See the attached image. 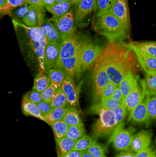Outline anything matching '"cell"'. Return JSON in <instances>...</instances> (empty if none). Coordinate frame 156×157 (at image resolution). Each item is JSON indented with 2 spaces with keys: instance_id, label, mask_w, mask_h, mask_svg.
<instances>
[{
  "instance_id": "cell-1",
  "label": "cell",
  "mask_w": 156,
  "mask_h": 157,
  "mask_svg": "<svg viewBox=\"0 0 156 157\" xmlns=\"http://www.w3.org/2000/svg\"><path fill=\"white\" fill-rule=\"evenodd\" d=\"M98 59L116 86L128 74L136 75L142 68L134 50L124 41L109 42L102 48Z\"/></svg>"
},
{
  "instance_id": "cell-2",
  "label": "cell",
  "mask_w": 156,
  "mask_h": 157,
  "mask_svg": "<svg viewBox=\"0 0 156 157\" xmlns=\"http://www.w3.org/2000/svg\"><path fill=\"white\" fill-rule=\"evenodd\" d=\"M92 27L109 42L123 41L129 37L123 25L110 11L95 15Z\"/></svg>"
},
{
  "instance_id": "cell-3",
  "label": "cell",
  "mask_w": 156,
  "mask_h": 157,
  "mask_svg": "<svg viewBox=\"0 0 156 157\" xmlns=\"http://www.w3.org/2000/svg\"><path fill=\"white\" fill-rule=\"evenodd\" d=\"M94 113L99 115V119L92 127V137L96 140L110 137L120 126L115 122L112 110H100Z\"/></svg>"
},
{
  "instance_id": "cell-4",
  "label": "cell",
  "mask_w": 156,
  "mask_h": 157,
  "mask_svg": "<svg viewBox=\"0 0 156 157\" xmlns=\"http://www.w3.org/2000/svg\"><path fill=\"white\" fill-rule=\"evenodd\" d=\"M90 42L88 39L80 36L76 33L63 39L61 46L60 59L72 58L80 54Z\"/></svg>"
},
{
  "instance_id": "cell-5",
  "label": "cell",
  "mask_w": 156,
  "mask_h": 157,
  "mask_svg": "<svg viewBox=\"0 0 156 157\" xmlns=\"http://www.w3.org/2000/svg\"><path fill=\"white\" fill-rule=\"evenodd\" d=\"M92 90L95 104L100 102L101 94L104 87L110 81L109 75L98 58L92 64Z\"/></svg>"
},
{
  "instance_id": "cell-6",
  "label": "cell",
  "mask_w": 156,
  "mask_h": 157,
  "mask_svg": "<svg viewBox=\"0 0 156 157\" xmlns=\"http://www.w3.org/2000/svg\"><path fill=\"white\" fill-rule=\"evenodd\" d=\"M123 125H120L109 138L114 149L119 152L128 151L134 135L135 130L133 128H123Z\"/></svg>"
},
{
  "instance_id": "cell-7",
  "label": "cell",
  "mask_w": 156,
  "mask_h": 157,
  "mask_svg": "<svg viewBox=\"0 0 156 157\" xmlns=\"http://www.w3.org/2000/svg\"><path fill=\"white\" fill-rule=\"evenodd\" d=\"M62 41L47 42L44 50L42 66L43 69L42 71L45 73L52 69L58 67L60 61V52Z\"/></svg>"
},
{
  "instance_id": "cell-8",
  "label": "cell",
  "mask_w": 156,
  "mask_h": 157,
  "mask_svg": "<svg viewBox=\"0 0 156 157\" xmlns=\"http://www.w3.org/2000/svg\"><path fill=\"white\" fill-rule=\"evenodd\" d=\"M76 6V25L79 28L87 26L93 21L96 15L95 0H81Z\"/></svg>"
},
{
  "instance_id": "cell-9",
  "label": "cell",
  "mask_w": 156,
  "mask_h": 157,
  "mask_svg": "<svg viewBox=\"0 0 156 157\" xmlns=\"http://www.w3.org/2000/svg\"><path fill=\"white\" fill-rule=\"evenodd\" d=\"M20 25L24 29L27 36L32 42V47L42 66L44 50L47 44L46 38L40 31L39 27H28L23 24H20Z\"/></svg>"
},
{
  "instance_id": "cell-10",
  "label": "cell",
  "mask_w": 156,
  "mask_h": 157,
  "mask_svg": "<svg viewBox=\"0 0 156 157\" xmlns=\"http://www.w3.org/2000/svg\"><path fill=\"white\" fill-rule=\"evenodd\" d=\"M148 97V95L144 91L142 100L129 113L128 122L131 124L139 126H147L151 123V121L150 119L147 110Z\"/></svg>"
},
{
  "instance_id": "cell-11",
  "label": "cell",
  "mask_w": 156,
  "mask_h": 157,
  "mask_svg": "<svg viewBox=\"0 0 156 157\" xmlns=\"http://www.w3.org/2000/svg\"><path fill=\"white\" fill-rule=\"evenodd\" d=\"M50 21L54 25L62 39L75 33V17L72 10L62 17H53Z\"/></svg>"
},
{
  "instance_id": "cell-12",
  "label": "cell",
  "mask_w": 156,
  "mask_h": 157,
  "mask_svg": "<svg viewBox=\"0 0 156 157\" xmlns=\"http://www.w3.org/2000/svg\"><path fill=\"white\" fill-rule=\"evenodd\" d=\"M102 48L98 44L90 42L82 50L80 56V74L87 69L96 61L102 52Z\"/></svg>"
},
{
  "instance_id": "cell-13",
  "label": "cell",
  "mask_w": 156,
  "mask_h": 157,
  "mask_svg": "<svg viewBox=\"0 0 156 157\" xmlns=\"http://www.w3.org/2000/svg\"><path fill=\"white\" fill-rule=\"evenodd\" d=\"M110 11L120 21L129 35L130 16L128 0H116Z\"/></svg>"
},
{
  "instance_id": "cell-14",
  "label": "cell",
  "mask_w": 156,
  "mask_h": 157,
  "mask_svg": "<svg viewBox=\"0 0 156 157\" xmlns=\"http://www.w3.org/2000/svg\"><path fill=\"white\" fill-rule=\"evenodd\" d=\"M143 92L141 80L137 77V81L134 89L123 101L127 114H129L139 104L143 97Z\"/></svg>"
},
{
  "instance_id": "cell-15",
  "label": "cell",
  "mask_w": 156,
  "mask_h": 157,
  "mask_svg": "<svg viewBox=\"0 0 156 157\" xmlns=\"http://www.w3.org/2000/svg\"><path fill=\"white\" fill-rule=\"evenodd\" d=\"M43 7L39 6L31 5L29 11L22 18L24 25L28 27H39L43 22Z\"/></svg>"
},
{
  "instance_id": "cell-16",
  "label": "cell",
  "mask_w": 156,
  "mask_h": 157,
  "mask_svg": "<svg viewBox=\"0 0 156 157\" xmlns=\"http://www.w3.org/2000/svg\"><path fill=\"white\" fill-rule=\"evenodd\" d=\"M153 134L150 130L140 132L133 136L128 151L136 154L150 146Z\"/></svg>"
},
{
  "instance_id": "cell-17",
  "label": "cell",
  "mask_w": 156,
  "mask_h": 157,
  "mask_svg": "<svg viewBox=\"0 0 156 157\" xmlns=\"http://www.w3.org/2000/svg\"><path fill=\"white\" fill-rule=\"evenodd\" d=\"M61 88L67 97L69 105L76 108L78 106L79 89L75 84L73 79L67 76Z\"/></svg>"
},
{
  "instance_id": "cell-18",
  "label": "cell",
  "mask_w": 156,
  "mask_h": 157,
  "mask_svg": "<svg viewBox=\"0 0 156 157\" xmlns=\"http://www.w3.org/2000/svg\"><path fill=\"white\" fill-rule=\"evenodd\" d=\"M80 54L72 58L60 59L58 67L62 69L68 77L73 79L80 74L79 62Z\"/></svg>"
},
{
  "instance_id": "cell-19",
  "label": "cell",
  "mask_w": 156,
  "mask_h": 157,
  "mask_svg": "<svg viewBox=\"0 0 156 157\" xmlns=\"http://www.w3.org/2000/svg\"><path fill=\"white\" fill-rule=\"evenodd\" d=\"M48 42L62 41V39L54 25L50 20L43 21L39 27Z\"/></svg>"
},
{
  "instance_id": "cell-20",
  "label": "cell",
  "mask_w": 156,
  "mask_h": 157,
  "mask_svg": "<svg viewBox=\"0 0 156 157\" xmlns=\"http://www.w3.org/2000/svg\"><path fill=\"white\" fill-rule=\"evenodd\" d=\"M142 69L148 73H156V58L134 49Z\"/></svg>"
},
{
  "instance_id": "cell-21",
  "label": "cell",
  "mask_w": 156,
  "mask_h": 157,
  "mask_svg": "<svg viewBox=\"0 0 156 157\" xmlns=\"http://www.w3.org/2000/svg\"><path fill=\"white\" fill-rule=\"evenodd\" d=\"M129 44L133 49L156 58V42H131Z\"/></svg>"
},
{
  "instance_id": "cell-22",
  "label": "cell",
  "mask_w": 156,
  "mask_h": 157,
  "mask_svg": "<svg viewBox=\"0 0 156 157\" xmlns=\"http://www.w3.org/2000/svg\"><path fill=\"white\" fill-rule=\"evenodd\" d=\"M56 149L58 157L67 154L75 150L76 141L65 136L59 140L55 141Z\"/></svg>"
},
{
  "instance_id": "cell-23",
  "label": "cell",
  "mask_w": 156,
  "mask_h": 157,
  "mask_svg": "<svg viewBox=\"0 0 156 157\" xmlns=\"http://www.w3.org/2000/svg\"><path fill=\"white\" fill-rule=\"evenodd\" d=\"M63 121L68 125L69 127L77 125L83 123L82 118L79 111L76 108L71 106L66 107Z\"/></svg>"
},
{
  "instance_id": "cell-24",
  "label": "cell",
  "mask_w": 156,
  "mask_h": 157,
  "mask_svg": "<svg viewBox=\"0 0 156 157\" xmlns=\"http://www.w3.org/2000/svg\"><path fill=\"white\" fill-rule=\"evenodd\" d=\"M72 3L70 1L56 3L53 6L45 7V9L51 13L53 17H59L65 15L70 10V8L72 6Z\"/></svg>"
},
{
  "instance_id": "cell-25",
  "label": "cell",
  "mask_w": 156,
  "mask_h": 157,
  "mask_svg": "<svg viewBox=\"0 0 156 157\" xmlns=\"http://www.w3.org/2000/svg\"><path fill=\"white\" fill-rule=\"evenodd\" d=\"M137 81V77L132 73H129L121 80L118 85L124 98L134 89Z\"/></svg>"
},
{
  "instance_id": "cell-26",
  "label": "cell",
  "mask_w": 156,
  "mask_h": 157,
  "mask_svg": "<svg viewBox=\"0 0 156 157\" xmlns=\"http://www.w3.org/2000/svg\"><path fill=\"white\" fill-rule=\"evenodd\" d=\"M144 91L148 95H156V73H148L141 80Z\"/></svg>"
},
{
  "instance_id": "cell-27",
  "label": "cell",
  "mask_w": 156,
  "mask_h": 157,
  "mask_svg": "<svg viewBox=\"0 0 156 157\" xmlns=\"http://www.w3.org/2000/svg\"><path fill=\"white\" fill-rule=\"evenodd\" d=\"M21 107L22 112L24 115L32 116L44 121V119L40 113L37 104L28 101L22 98Z\"/></svg>"
},
{
  "instance_id": "cell-28",
  "label": "cell",
  "mask_w": 156,
  "mask_h": 157,
  "mask_svg": "<svg viewBox=\"0 0 156 157\" xmlns=\"http://www.w3.org/2000/svg\"><path fill=\"white\" fill-rule=\"evenodd\" d=\"M46 74H47L51 84L58 87H61L67 76L65 72L58 67L50 70Z\"/></svg>"
},
{
  "instance_id": "cell-29",
  "label": "cell",
  "mask_w": 156,
  "mask_h": 157,
  "mask_svg": "<svg viewBox=\"0 0 156 157\" xmlns=\"http://www.w3.org/2000/svg\"><path fill=\"white\" fill-rule=\"evenodd\" d=\"M51 82L47 74L42 71L37 75L34 81L32 90L42 92L51 85Z\"/></svg>"
},
{
  "instance_id": "cell-30",
  "label": "cell",
  "mask_w": 156,
  "mask_h": 157,
  "mask_svg": "<svg viewBox=\"0 0 156 157\" xmlns=\"http://www.w3.org/2000/svg\"><path fill=\"white\" fill-rule=\"evenodd\" d=\"M123 102L117 101L110 98L104 101L97 104H94L90 109L91 113H95L100 110H112L122 104Z\"/></svg>"
},
{
  "instance_id": "cell-31",
  "label": "cell",
  "mask_w": 156,
  "mask_h": 157,
  "mask_svg": "<svg viewBox=\"0 0 156 157\" xmlns=\"http://www.w3.org/2000/svg\"><path fill=\"white\" fill-rule=\"evenodd\" d=\"M52 128L55 141L66 136L69 127L63 119L57 121L50 125Z\"/></svg>"
},
{
  "instance_id": "cell-32",
  "label": "cell",
  "mask_w": 156,
  "mask_h": 157,
  "mask_svg": "<svg viewBox=\"0 0 156 157\" xmlns=\"http://www.w3.org/2000/svg\"><path fill=\"white\" fill-rule=\"evenodd\" d=\"M53 108H65L69 105L67 98L61 87H59L51 101Z\"/></svg>"
},
{
  "instance_id": "cell-33",
  "label": "cell",
  "mask_w": 156,
  "mask_h": 157,
  "mask_svg": "<svg viewBox=\"0 0 156 157\" xmlns=\"http://www.w3.org/2000/svg\"><path fill=\"white\" fill-rule=\"evenodd\" d=\"M66 110L65 108H53L51 111L44 117V122L51 125L53 123L63 119Z\"/></svg>"
},
{
  "instance_id": "cell-34",
  "label": "cell",
  "mask_w": 156,
  "mask_h": 157,
  "mask_svg": "<svg viewBox=\"0 0 156 157\" xmlns=\"http://www.w3.org/2000/svg\"><path fill=\"white\" fill-rule=\"evenodd\" d=\"M85 135V126L82 123L77 125L69 127L66 136L76 141Z\"/></svg>"
},
{
  "instance_id": "cell-35",
  "label": "cell",
  "mask_w": 156,
  "mask_h": 157,
  "mask_svg": "<svg viewBox=\"0 0 156 157\" xmlns=\"http://www.w3.org/2000/svg\"><path fill=\"white\" fill-rule=\"evenodd\" d=\"M96 142V140L94 138L85 135L82 138L76 141L75 150L78 151H86Z\"/></svg>"
},
{
  "instance_id": "cell-36",
  "label": "cell",
  "mask_w": 156,
  "mask_h": 157,
  "mask_svg": "<svg viewBox=\"0 0 156 157\" xmlns=\"http://www.w3.org/2000/svg\"><path fill=\"white\" fill-rule=\"evenodd\" d=\"M116 0H95L96 15L110 11Z\"/></svg>"
},
{
  "instance_id": "cell-37",
  "label": "cell",
  "mask_w": 156,
  "mask_h": 157,
  "mask_svg": "<svg viewBox=\"0 0 156 157\" xmlns=\"http://www.w3.org/2000/svg\"><path fill=\"white\" fill-rule=\"evenodd\" d=\"M86 151L93 157H107L106 155L107 151L106 147L101 144L98 143L97 141Z\"/></svg>"
},
{
  "instance_id": "cell-38",
  "label": "cell",
  "mask_w": 156,
  "mask_h": 157,
  "mask_svg": "<svg viewBox=\"0 0 156 157\" xmlns=\"http://www.w3.org/2000/svg\"><path fill=\"white\" fill-rule=\"evenodd\" d=\"M147 110L151 121H156V95H148Z\"/></svg>"
},
{
  "instance_id": "cell-39",
  "label": "cell",
  "mask_w": 156,
  "mask_h": 157,
  "mask_svg": "<svg viewBox=\"0 0 156 157\" xmlns=\"http://www.w3.org/2000/svg\"><path fill=\"white\" fill-rule=\"evenodd\" d=\"M117 86H116L111 81L109 82H108L102 90L100 98V102L104 101L107 99L112 98V94Z\"/></svg>"
},
{
  "instance_id": "cell-40",
  "label": "cell",
  "mask_w": 156,
  "mask_h": 157,
  "mask_svg": "<svg viewBox=\"0 0 156 157\" xmlns=\"http://www.w3.org/2000/svg\"><path fill=\"white\" fill-rule=\"evenodd\" d=\"M112 112L114 115L115 120L118 125H120L122 124V122L124 119L126 115L127 114L126 108L122 103L121 105L118 106L117 108L112 109Z\"/></svg>"
},
{
  "instance_id": "cell-41",
  "label": "cell",
  "mask_w": 156,
  "mask_h": 157,
  "mask_svg": "<svg viewBox=\"0 0 156 157\" xmlns=\"http://www.w3.org/2000/svg\"><path fill=\"white\" fill-rule=\"evenodd\" d=\"M23 99L26 100L30 102L36 103V104L39 103L40 101H42L43 100L42 95H41V92L32 90H32L26 93L23 95Z\"/></svg>"
},
{
  "instance_id": "cell-42",
  "label": "cell",
  "mask_w": 156,
  "mask_h": 157,
  "mask_svg": "<svg viewBox=\"0 0 156 157\" xmlns=\"http://www.w3.org/2000/svg\"><path fill=\"white\" fill-rule=\"evenodd\" d=\"M58 87H59L53 84H51V85L49 87H48L45 90H44L43 92H41L43 100L51 103L54 95V94Z\"/></svg>"
},
{
  "instance_id": "cell-43",
  "label": "cell",
  "mask_w": 156,
  "mask_h": 157,
  "mask_svg": "<svg viewBox=\"0 0 156 157\" xmlns=\"http://www.w3.org/2000/svg\"><path fill=\"white\" fill-rule=\"evenodd\" d=\"M37 105L43 119L51 111V110L53 108L51 103L47 102L43 100H42L39 103H38Z\"/></svg>"
},
{
  "instance_id": "cell-44",
  "label": "cell",
  "mask_w": 156,
  "mask_h": 157,
  "mask_svg": "<svg viewBox=\"0 0 156 157\" xmlns=\"http://www.w3.org/2000/svg\"><path fill=\"white\" fill-rule=\"evenodd\" d=\"M156 154V149L153 147L149 146L148 147L136 154L135 157H151Z\"/></svg>"
},
{
  "instance_id": "cell-45",
  "label": "cell",
  "mask_w": 156,
  "mask_h": 157,
  "mask_svg": "<svg viewBox=\"0 0 156 157\" xmlns=\"http://www.w3.org/2000/svg\"><path fill=\"white\" fill-rule=\"evenodd\" d=\"M31 5L29 4H24L19 7V9L16 10L15 13V15L18 18L22 19V18L26 15V13L29 11Z\"/></svg>"
},
{
  "instance_id": "cell-46",
  "label": "cell",
  "mask_w": 156,
  "mask_h": 157,
  "mask_svg": "<svg viewBox=\"0 0 156 157\" xmlns=\"http://www.w3.org/2000/svg\"><path fill=\"white\" fill-rule=\"evenodd\" d=\"M26 3V0H7V7L9 13L13 9L18 7Z\"/></svg>"
},
{
  "instance_id": "cell-47",
  "label": "cell",
  "mask_w": 156,
  "mask_h": 157,
  "mask_svg": "<svg viewBox=\"0 0 156 157\" xmlns=\"http://www.w3.org/2000/svg\"><path fill=\"white\" fill-rule=\"evenodd\" d=\"M112 98H113V100H117V101H121L123 102V94L120 90V89L119 88L118 86H117L112 94Z\"/></svg>"
},
{
  "instance_id": "cell-48",
  "label": "cell",
  "mask_w": 156,
  "mask_h": 157,
  "mask_svg": "<svg viewBox=\"0 0 156 157\" xmlns=\"http://www.w3.org/2000/svg\"><path fill=\"white\" fill-rule=\"evenodd\" d=\"M7 0H0V14H9Z\"/></svg>"
},
{
  "instance_id": "cell-49",
  "label": "cell",
  "mask_w": 156,
  "mask_h": 157,
  "mask_svg": "<svg viewBox=\"0 0 156 157\" xmlns=\"http://www.w3.org/2000/svg\"><path fill=\"white\" fill-rule=\"evenodd\" d=\"M82 151H78L76 150H73L67 154L58 157H82Z\"/></svg>"
},
{
  "instance_id": "cell-50",
  "label": "cell",
  "mask_w": 156,
  "mask_h": 157,
  "mask_svg": "<svg viewBox=\"0 0 156 157\" xmlns=\"http://www.w3.org/2000/svg\"><path fill=\"white\" fill-rule=\"evenodd\" d=\"M135 155L136 154L129 151H126L121 152L115 157H135Z\"/></svg>"
},
{
  "instance_id": "cell-51",
  "label": "cell",
  "mask_w": 156,
  "mask_h": 157,
  "mask_svg": "<svg viewBox=\"0 0 156 157\" xmlns=\"http://www.w3.org/2000/svg\"><path fill=\"white\" fill-rule=\"evenodd\" d=\"M43 0H26V3L31 5H35L39 6H42Z\"/></svg>"
},
{
  "instance_id": "cell-52",
  "label": "cell",
  "mask_w": 156,
  "mask_h": 157,
  "mask_svg": "<svg viewBox=\"0 0 156 157\" xmlns=\"http://www.w3.org/2000/svg\"><path fill=\"white\" fill-rule=\"evenodd\" d=\"M56 4V1L55 0H43L42 2V6L43 7H48L54 5Z\"/></svg>"
},
{
  "instance_id": "cell-53",
  "label": "cell",
  "mask_w": 156,
  "mask_h": 157,
  "mask_svg": "<svg viewBox=\"0 0 156 157\" xmlns=\"http://www.w3.org/2000/svg\"><path fill=\"white\" fill-rule=\"evenodd\" d=\"M82 157H93L87 151H82Z\"/></svg>"
},
{
  "instance_id": "cell-54",
  "label": "cell",
  "mask_w": 156,
  "mask_h": 157,
  "mask_svg": "<svg viewBox=\"0 0 156 157\" xmlns=\"http://www.w3.org/2000/svg\"><path fill=\"white\" fill-rule=\"evenodd\" d=\"M81 0H70V1L72 3V4H76L77 5L79 2H80Z\"/></svg>"
},
{
  "instance_id": "cell-55",
  "label": "cell",
  "mask_w": 156,
  "mask_h": 157,
  "mask_svg": "<svg viewBox=\"0 0 156 157\" xmlns=\"http://www.w3.org/2000/svg\"><path fill=\"white\" fill-rule=\"evenodd\" d=\"M55 1H56V3H60V2H65L70 0H55Z\"/></svg>"
},
{
  "instance_id": "cell-56",
  "label": "cell",
  "mask_w": 156,
  "mask_h": 157,
  "mask_svg": "<svg viewBox=\"0 0 156 157\" xmlns=\"http://www.w3.org/2000/svg\"><path fill=\"white\" fill-rule=\"evenodd\" d=\"M151 157H156V154L154 155H153V156H152Z\"/></svg>"
}]
</instances>
